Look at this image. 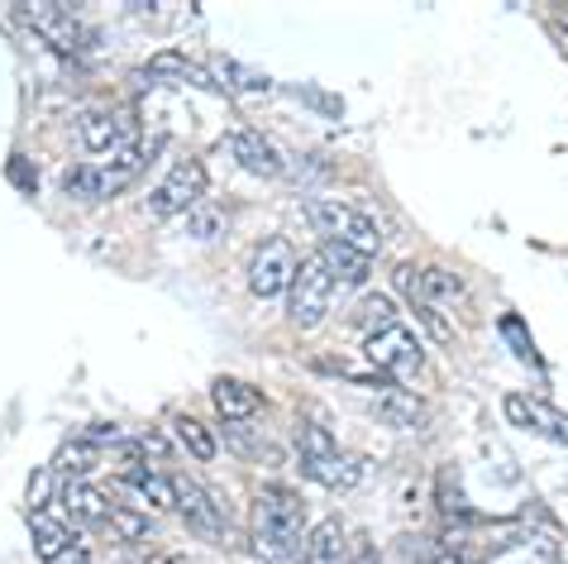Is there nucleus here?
<instances>
[{
  "label": "nucleus",
  "instance_id": "obj_1",
  "mask_svg": "<svg viewBox=\"0 0 568 564\" xmlns=\"http://www.w3.org/2000/svg\"><path fill=\"white\" fill-rule=\"evenodd\" d=\"M254 551L263 564L306 560V503L287 483H267L254 497Z\"/></svg>",
  "mask_w": 568,
  "mask_h": 564
},
{
  "label": "nucleus",
  "instance_id": "obj_9",
  "mask_svg": "<svg viewBox=\"0 0 568 564\" xmlns=\"http://www.w3.org/2000/svg\"><path fill=\"white\" fill-rule=\"evenodd\" d=\"M172 493H178V512L186 516V526H192L196 536H206V541L225 536V507H220L215 497L201 489V483L178 474V479H172Z\"/></svg>",
  "mask_w": 568,
  "mask_h": 564
},
{
  "label": "nucleus",
  "instance_id": "obj_23",
  "mask_svg": "<svg viewBox=\"0 0 568 564\" xmlns=\"http://www.w3.org/2000/svg\"><path fill=\"white\" fill-rule=\"evenodd\" d=\"M82 144L91 153H120V124H115V111H87L82 115Z\"/></svg>",
  "mask_w": 568,
  "mask_h": 564
},
{
  "label": "nucleus",
  "instance_id": "obj_32",
  "mask_svg": "<svg viewBox=\"0 0 568 564\" xmlns=\"http://www.w3.org/2000/svg\"><path fill=\"white\" fill-rule=\"evenodd\" d=\"M501 335L516 344V354L526 359V364H540V354H535V344H530V335H526V325H520V316H501Z\"/></svg>",
  "mask_w": 568,
  "mask_h": 564
},
{
  "label": "nucleus",
  "instance_id": "obj_14",
  "mask_svg": "<svg viewBox=\"0 0 568 564\" xmlns=\"http://www.w3.org/2000/svg\"><path fill=\"white\" fill-rule=\"evenodd\" d=\"M315 259H321V269L329 273V282L335 288H363L368 282V254H358V249H349V244H321L315 249Z\"/></svg>",
  "mask_w": 568,
  "mask_h": 564
},
{
  "label": "nucleus",
  "instance_id": "obj_16",
  "mask_svg": "<svg viewBox=\"0 0 568 564\" xmlns=\"http://www.w3.org/2000/svg\"><path fill=\"white\" fill-rule=\"evenodd\" d=\"M62 507L77 526H91V531H105V516H110V503L101 489H91V483H68L62 489Z\"/></svg>",
  "mask_w": 568,
  "mask_h": 564
},
{
  "label": "nucleus",
  "instance_id": "obj_19",
  "mask_svg": "<svg viewBox=\"0 0 568 564\" xmlns=\"http://www.w3.org/2000/svg\"><path fill=\"white\" fill-rule=\"evenodd\" d=\"M349 325L354 331H363V335H383L387 325H397V302H392L387 292H368L363 302L354 306V316H349Z\"/></svg>",
  "mask_w": 568,
  "mask_h": 564
},
{
  "label": "nucleus",
  "instance_id": "obj_11",
  "mask_svg": "<svg viewBox=\"0 0 568 564\" xmlns=\"http://www.w3.org/2000/svg\"><path fill=\"white\" fill-rule=\"evenodd\" d=\"M225 149L234 153V163H244L248 172H258V178H282V172H287L282 149L267 134H258V130H234L225 139Z\"/></svg>",
  "mask_w": 568,
  "mask_h": 564
},
{
  "label": "nucleus",
  "instance_id": "obj_30",
  "mask_svg": "<svg viewBox=\"0 0 568 564\" xmlns=\"http://www.w3.org/2000/svg\"><path fill=\"white\" fill-rule=\"evenodd\" d=\"M53 464H43V469H34V479H29V493H24V507L29 512H43L49 507V497H53Z\"/></svg>",
  "mask_w": 568,
  "mask_h": 564
},
{
  "label": "nucleus",
  "instance_id": "obj_21",
  "mask_svg": "<svg viewBox=\"0 0 568 564\" xmlns=\"http://www.w3.org/2000/svg\"><path fill=\"white\" fill-rule=\"evenodd\" d=\"M225 230H230V211L215 207V201H196V207L186 211V234L201 244H215Z\"/></svg>",
  "mask_w": 568,
  "mask_h": 564
},
{
  "label": "nucleus",
  "instance_id": "obj_7",
  "mask_svg": "<svg viewBox=\"0 0 568 564\" xmlns=\"http://www.w3.org/2000/svg\"><path fill=\"white\" fill-rule=\"evenodd\" d=\"M24 10V20L39 29L43 39L53 43V49L62 58H77V53H87V43H91V29L77 20L72 6H53V0H43V6H20Z\"/></svg>",
  "mask_w": 568,
  "mask_h": 564
},
{
  "label": "nucleus",
  "instance_id": "obj_26",
  "mask_svg": "<svg viewBox=\"0 0 568 564\" xmlns=\"http://www.w3.org/2000/svg\"><path fill=\"white\" fill-rule=\"evenodd\" d=\"M296 450H302V464H315V460H329L339 445H335V435H329L325 426L302 421V426H296Z\"/></svg>",
  "mask_w": 568,
  "mask_h": 564
},
{
  "label": "nucleus",
  "instance_id": "obj_28",
  "mask_svg": "<svg viewBox=\"0 0 568 564\" xmlns=\"http://www.w3.org/2000/svg\"><path fill=\"white\" fill-rule=\"evenodd\" d=\"M215 82H220V91H230V82H240L234 91H267L273 82H267L263 72H254V68H244V62H215Z\"/></svg>",
  "mask_w": 568,
  "mask_h": 564
},
{
  "label": "nucleus",
  "instance_id": "obj_20",
  "mask_svg": "<svg viewBox=\"0 0 568 564\" xmlns=\"http://www.w3.org/2000/svg\"><path fill=\"white\" fill-rule=\"evenodd\" d=\"M420 302H430L435 311L439 306H468V288H464V278H454L449 269H425L420 273Z\"/></svg>",
  "mask_w": 568,
  "mask_h": 564
},
{
  "label": "nucleus",
  "instance_id": "obj_15",
  "mask_svg": "<svg viewBox=\"0 0 568 564\" xmlns=\"http://www.w3.org/2000/svg\"><path fill=\"white\" fill-rule=\"evenodd\" d=\"M144 77H153V82H192V87L220 91L215 72H211V68H201V62H192V58H182V53H158L149 68H144Z\"/></svg>",
  "mask_w": 568,
  "mask_h": 564
},
{
  "label": "nucleus",
  "instance_id": "obj_8",
  "mask_svg": "<svg viewBox=\"0 0 568 564\" xmlns=\"http://www.w3.org/2000/svg\"><path fill=\"white\" fill-rule=\"evenodd\" d=\"M368 359L383 373H392V379H416V373L425 369V350L420 340L406 331V325H387L383 335L368 340Z\"/></svg>",
  "mask_w": 568,
  "mask_h": 564
},
{
  "label": "nucleus",
  "instance_id": "obj_10",
  "mask_svg": "<svg viewBox=\"0 0 568 564\" xmlns=\"http://www.w3.org/2000/svg\"><path fill=\"white\" fill-rule=\"evenodd\" d=\"M501 412H507L511 426L535 431V435H549V441L568 445V416H564V412H555L549 402H535V397H526V393H507V402H501Z\"/></svg>",
  "mask_w": 568,
  "mask_h": 564
},
{
  "label": "nucleus",
  "instance_id": "obj_29",
  "mask_svg": "<svg viewBox=\"0 0 568 564\" xmlns=\"http://www.w3.org/2000/svg\"><path fill=\"white\" fill-rule=\"evenodd\" d=\"M134 489L144 493V503H149L153 512H172V507H178V493H172V479H168V474H153V469H149V474L134 483Z\"/></svg>",
  "mask_w": 568,
  "mask_h": 564
},
{
  "label": "nucleus",
  "instance_id": "obj_27",
  "mask_svg": "<svg viewBox=\"0 0 568 564\" xmlns=\"http://www.w3.org/2000/svg\"><path fill=\"white\" fill-rule=\"evenodd\" d=\"M105 531H110V536H115V541H144V536H149V516H144V512H134V507L110 503Z\"/></svg>",
  "mask_w": 568,
  "mask_h": 564
},
{
  "label": "nucleus",
  "instance_id": "obj_12",
  "mask_svg": "<svg viewBox=\"0 0 568 564\" xmlns=\"http://www.w3.org/2000/svg\"><path fill=\"white\" fill-rule=\"evenodd\" d=\"M211 402H215V412L225 416L230 426H244L248 416L263 412V393L254 383H244V379H215L211 383Z\"/></svg>",
  "mask_w": 568,
  "mask_h": 564
},
{
  "label": "nucleus",
  "instance_id": "obj_31",
  "mask_svg": "<svg viewBox=\"0 0 568 564\" xmlns=\"http://www.w3.org/2000/svg\"><path fill=\"white\" fill-rule=\"evenodd\" d=\"M416 316H420V325H425V331H430V340H439V344H449L454 340V325L445 321V311H435L430 302H420V296H416Z\"/></svg>",
  "mask_w": 568,
  "mask_h": 564
},
{
  "label": "nucleus",
  "instance_id": "obj_33",
  "mask_svg": "<svg viewBox=\"0 0 568 564\" xmlns=\"http://www.w3.org/2000/svg\"><path fill=\"white\" fill-rule=\"evenodd\" d=\"M439 512H445L449 522H454V516H468V512H464V493L454 489V469H445V474H439Z\"/></svg>",
  "mask_w": 568,
  "mask_h": 564
},
{
  "label": "nucleus",
  "instance_id": "obj_3",
  "mask_svg": "<svg viewBox=\"0 0 568 564\" xmlns=\"http://www.w3.org/2000/svg\"><path fill=\"white\" fill-rule=\"evenodd\" d=\"M306 215H311V225L321 230L329 244H349V249H358V254H368V259L383 249V234H377V225L363 211L344 207V201H311Z\"/></svg>",
  "mask_w": 568,
  "mask_h": 564
},
{
  "label": "nucleus",
  "instance_id": "obj_37",
  "mask_svg": "<svg viewBox=\"0 0 568 564\" xmlns=\"http://www.w3.org/2000/svg\"><path fill=\"white\" fill-rule=\"evenodd\" d=\"M43 564H91V551H87V545H68V551H58L53 560H43Z\"/></svg>",
  "mask_w": 568,
  "mask_h": 564
},
{
  "label": "nucleus",
  "instance_id": "obj_4",
  "mask_svg": "<svg viewBox=\"0 0 568 564\" xmlns=\"http://www.w3.org/2000/svg\"><path fill=\"white\" fill-rule=\"evenodd\" d=\"M206 163L201 159H178L168 168V178L153 187V197H149V215L153 221H168V215H186L196 207V201H206Z\"/></svg>",
  "mask_w": 568,
  "mask_h": 564
},
{
  "label": "nucleus",
  "instance_id": "obj_22",
  "mask_svg": "<svg viewBox=\"0 0 568 564\" xmlns=\"http://www.w3.org/2000/svg\"><path fill=\"white\" fill-rule=\"evenodd\" d=\"M29 536H34V551L43 560H53L58 551H68V545H72V531L62 526L58 516H49V512H29Z\"/></svg>",
  "mask_w": 568,
  "mask_h": 564
},
{
  "label": "nucleus",
  "instance_id": "obj_34",
  "mask_svg": "<svg viewBox=\"0 0 568 564\" xmlns=\"http://www.w3.org/2000/svg\"><path fill=\"white\" fill-rule=\"evenodd\" d=\"M397 545H402V560H406V564H430L435 551H439V545L425 541V536H402Z\"/></svg>",
  "mask_w": 568,
  "mask_h": 564
},
{
  "label": "nucleus",
  "instance_id": "obj_2",
  "mask_svg": "<svg viewBox=\"0 0 568 564\" xmlns=\"http://www.w3.org/2000/svg\"><path fill=\"white\" fill-rule=\"evenodd\" d=\"M144 163H149V149L134 144V149H120L110 163L72 168L68 178H62V187H68V197H77V201H110V197H120L139 172H144Z\"/></svg>",
  "mask_w": 568,
  "mask_h": 564
},
{
  "label": "nucleus",
  "instance_id": "obj_35",
  "mask_svg": "<svg viewBox=\"0 0 568 564\" xmlns=\"http://www.w3.org/2000/svg\"><path fill=\"white\" fill-rule=\"evenodd\" d=\"M344 564H377V545L368 531H354L349 536V551H344Z\"/></svg>",
  "mask_w": 568,
  "mask_h": 564
},
{
  "label": "nucleus",
  "instance_id": "obj_13",
  "mask_svg": "<svg viewBox=\"0 0 568 564\" xmlns=\"http://www.w3.org/2000/svg\"><path fill=\"white\" fill-rule=\"evenodd\" d=\"M363 474H368V460H358V454H344V450H335L329 460L306 464V479H315V483H321V489H329V493L358 489Z\"/></svg>",
  "mask_w": 568,
  "mask_h": 564
},
{
  "label": "nucleus",
  "instance_id": "obj_24",
  "mask_svg": "<svg viewBox=\"0 0 568 564\" xmlns=\"http://www.w3.org/2000/svg\"><path fill=\"white\" fill-rule=\"evenodd\" d=\"M168 421H172V431H178V441H182V450H192V454H196V460H201V464H206V460H215V435H211L206 426H201V421H196V416H186V412H172Z\"/></svg>",
  "mask_w": 568,
  "mask_h": 564
},
{
  "label": "nucleus",
  "instance_id": "obj_6",
  "mask_svg": "<svg viewBox=\"0 0 568 564\" xmlns=\"http://www.w3.org/2000/svg\"><path fill=\"white\" fill-rule=\"evenodd\" d=\"M329 296H335V282H329V273L321 269V259L311 254L302 269H296L292 288H287V316H292V325L315 331V325L325 321V311H329Z\"/></svg>",
  "mask_w": 568,
  "mask_h": 564
},
{
  "label": "nucleus",
  "instance_id": "obj_17",
  "mask_svg": "<svg viewBox=\"0 0 568 564\" xmlns=\"http://www.w3.org/2000/svg\"><path fill=\"white\" fill-rule=\"evenodd\" d=\"M344 551H349V536H344L339 516H325L306 531V560L302 564H344Z\"/></svg>",
  "mask_w": 568,
  "mask_h": 564
},
{
  "label": "nucleus",
  "instance_id": "obj_36",
  "mask_svg": "<svg viewBox=\"0 0 568 564\" xmlns=\"http://www.w3.org/2000/svg\"><path fill=\"white\" fill-rule=\"evenodd\" d=\"M430 564H473V551H468L464 541H459V545L445 541V545H439V551H435V560H430Z\"/></svg>",
  "mask_w": 568,
  "mask_h": 564
},
{
  "label": "nucleus",
  "instance_id": "obj_25",
  "mask_svg": "<svg viewBox=\"0 0 568 564\" xmlns=\"http://www.w3.org/2000/svg\"><path fill=\"white\" fill-rule=\"evenodd\" d=\"M91 469H97V445H87L82 435H77V441H68L62 445V454H58V464H53V474H68V479H77L82 483Z\"/></svg>",
  "mask_w": 568,
  "mask_h": 564
},
{
  "label": "nucleus",
  "instance_id": "obj_18",
  "mask_svg": "<svg viewBox=\"0 0 568 564\" xmlns=\"http://www.w3.org/2000/svg\"><path fill=\"white\" fill-rule=\"evenodd\" d=\"M373 412L387 421V426H397V431H416L425 426V406L412 397V393H402V387H383V397L373 402Z\"/></svg>",
  "mask_w": 568,
  "mask_h": 564
},
{
  "label": "nucleus",
  "instance_id": "obj_38",
  "mask_svg": "<svg viewBox=\"0 0 568 564\" xmlns=\"http://www.w3.org/2000/svg\"><path fill=\"white\" fill-rule=\"evenodd\" d=\"M10 178L20 182L24 192H34V178H29V168H24V159H20V153H14V159H10Z\"/></svg>",
  "mask_w": 568,
  "mask_h": 564
},
{
  "label": "nucleus",
  "instance_id": "obj_5",
  "mask_svg": "<svg viewBox=\"0 0 568 564\" xmlns=\"http://www.w3.org/2000/svg\"><path fill=\"white\" fill-rule=\"evenodd\" d=\"M296 269H302L296 249L282 240V234H267V240H258L254 259H248V292L263 296V302H273V296H287Z\"/></svg>",
  "mask_w": 568,
  "mask_h": 564
}]
</instances>
